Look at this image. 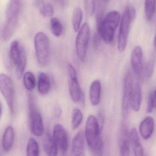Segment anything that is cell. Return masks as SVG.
Here are the masks:
<instances>
[{
    "mask_svg": "<svg viewBox=\"0 0 156 156\" xmlns=\"http://www.w3.org/2000/svg\"><path fill=\"white\" fill-rule=\"evenodd\" d=\"M120 19L121 15L118 11H111L97 24V33L105 43L110 44L112 42Z\"/></svg>",
    "mask_w": 156,
    "mask_h": 156,
    "instance_id": "obj_1",
    "label": "cell"
},
{
    "mask_svg": "<svg viewBox=\"0 0 156 156\" xmlns=\"http://www.w3.org/2000/svg\"><path fill=\"white\" fill-rule=\"evenodd\" d=\"M101 130L97 119L94 115H90L85 126V138L90 149L98 154L102 150V141L100 136Z\"/></svg>",
    "mask_w": 156,
    "mask_h": 156,
    "instance_id": "obj_2",
    "label": "cell"
},
{
    "mask_svg": "<svg viewBox=\"0 0 156 156\" xmlns=\"http://www.w3.org/2000/svg\"><path fill=\"white\" fill-rule=\"evenodd\" d=\"M135 16V10L134 8L131 6H127L123 13L120 22L117 44V48L120 53L123 52L126 49L131 23Z\"/></svg>",
    "mask_w": 156,
    "mask_h": 156,
    "instance_id": "obj_3",
    "label": "cell"
},
{
    "mask_svg": "<svg viewBox=\"0 0 156 156\" xmlns=\"http://www.w3.org/2000/svg\"><path fill=\"white\" fill-rule=\"evenodd\" d=\"M10 59L16 68V75L20 79L24 72L27 58L25 50L17 40L13 41L10 48Z\"/></svg>",
    "mask_w": 156,
    "mask_h": 156,
    "instance_id": "obj_4",
    "label": "cell"
},
{
    "mask_svg": "<svg viewBox=\"0 0 156 156\" xmlns=\"http://www.w3.org/2000/svg\"><path fill=\"white\" fill-rule=\"evenodd\" d=\"M28 101L31 131L36 136H41L44 133V122L41 114L37 109L35 98L33 94L28 95Z\"/></svg>",
    "mask_w": 156,
    "mask_h": 156,
    "instance_id": "obj_5",
    "label": "cell"
},
{
    "mask_svg": "<svg viewBox=\"0 0 156 156\" xmlns=\"http://www.w3.org/2000/svg\"><path fill=\"white\" fill-rule=\"evenodd\" d=\"M34 46L37 59L39 65H47L50 54V42L48 36L43 32L37 33L35 37Z\"/></svg>",
    "mask_w": 156,
    "mask_h": 156,
    "instance_id": "obj_6",
    "label": "cell"
},
{
    "mask_svg": "<svg viewBox=\"0 0 156 156\" xmlns=\"http://www.w3.org/2000/svg\"><path fill=\"white\" fill-rule=\"evenodd\" d=\"M90 33L89 24L87 23H84L79 30L76 39L77 54L79 59L82 62H84L86 59Z\"/></svg>",
    "mask_w": 156,
    "mask_h": 156,
    "instance_id": "obj_7",
    "label": "cell"
},
{
    "mask_svg": "<svg viewBox=\"0 0 156 156\" xmlns=\"http://www.w3.org/2000/svg\"><path fill=\"white\" fill-rule=\"evenodd\" d=\"M0 91L6 101L12 113L14 111V88L11 78L5 74H0Z\"/></svg>",
    "mask_w": 156,
    "mask_h": 156,
    "instance_id": "obj_8",
    "label": "cell"
},
{
    "mask_svg": "<svg viewBox=\"0 0 156 156\" xmlns=\"http://www.w3.org/2000/svg\"><path fill=\"white\" fill-rule=\"evenodd\" d=\"M133 75L131 71H128L126 75L124 83L123 95L122 102V113L123 116L127 117L130 107V100L133 83Z\"/></svg>",
    "mask_w": 156,
    "mask_h": 156,
    "instance_id": "obj_9",
    "label": "cell"
},
{
    "mask_svg": "<svg viewBox=\"0 0 156 156\" xmlns=\"http://www.w3.org/2000/svg\"><path fill=\"white\" fill-rule=\"evenodd\" d=\"M53 137L63 156H66L68 149V138L65 128L61 124H56L53 130Z\"/></svg>",
    "mask_w": 156,
    "mask_h": 156,
    "instance_id": "obj_10",
    "label": "cell"
},
{
    "mask_svg": "<svg viewBox=\"0 0 156 156\" xmlns=\"http://www.w3.org/2000/svg\"><path fill=\"white\" fill-rule=\"evenodd\" d=\"M131 63L132 69L136 78L139 79L144 72L143 50L141 47L136 46L132 51L131 56Z\"/></svg>",
    "mask_w": 156,
    "mask_h": 156,
    "instance_id": "obj_11",
    "label": "cell"
},
{
    "mask_svg": "<svg viewBox=\"0 0 156 156\" xmlns=\"http://www.w3.org/2000/svg\"><path fill=\"white\" fill-rule=\"evenodd\" d=\"M142 91L141 84L137 78L134 80L130 100V107L135 112H138L141 108Z\"/></svg>",
    "mask_w": 156,
    "mask_h": 156,
    "instance_id": "obj_12",
    "label": "cell"
},
{
    "mask_svg": "<svg viewBox=\"0 0 156 156\" xmlns=\"http://www.w3.org/2000/svg\"><path fill=\"white\" fill-rule=\"evenodd\" d=\"M130 141L127 128L123 126L120 130L119 147L120 156H130Z\"/></svg>",
    "mask_w": 156,
    "mask_h": 156,
    "instance_id": "obj_13",
    "label": "cell"
},
{
    "mask_svg": "<svg viewBox=\"0 0 156 156\" xmlns=\"http://www.w3.org/2000/svg\"><path fill=\"white\" fill-rule=\"evenodd\" d=\"M44 148L47 156H57L58 147L53 136L48 131L46 132L44 138Z\"/></svg>",
    "mask_w": 156,
    "mask_h": 156,
    "instance_id": "obj_14",
    "label": "cell"
},
{
    "mask_svg": "<svg viewBox=\"0 0 156 156\" xmlns=\"http://www.w3.org/2000/svg\"><path fill=\"white\" fill-rule=\"evenodd\" d=\"M154 128V120L151 116L146 117L141 123L139 131L143 138L149 139L152 136Z\"/></svg>",
    "mask_w": 156,
    "mask_h": 156,
    "instance_id": "obj_15",
    "label": "cell"
},
{
    "mask_svg": "<svg viewBox=\"0 0 156 156\" xmlns=\"http://www.w3.org/2000/svg\"><path fill=\"white\" fill-rule=\"evenodd\" d=\"M84 137L83 132H78L73 138L71 147L72 156H81L84 149Z\"/></svg>",
    "mask_w": 156,
    "mask_h": 156,
    "instance_id": "obj_16",
    "label": "cell"
},
{
    "mask_svg": "<svg viewBox=\"0 0 156 156\" xmlns=\"http://www.w3.org/2000/svg\"><path fill=\"white\" fill-rule=\"evenodd\" d=\"M69 90L70 96L75 102L82 100L83 93L78 80V76L69 77Z\"/></svg>",
    "mask_w": 156,
    "mask_h": 156,
    "instance_id": "obj_17",
    "label": "cell"
},
{
    "mask_svg": "<svg viewBox=\"0 0 156 156\" xmlns=\"http://www.w3.org/2000/svg\"><path fill=\"white\" fill-rule=\"evenodd\" d=\"M89 95L92 105L96 106L99 104L101 96V83L100 80H96L92 82L90 87Z\"/></svg>",
    "mask_w": 156,
    "mask_h": 156,
    "instance_id": "obj_18",
    "label": "cell"
},
{
    "mask_svg": "<svg viewBox=\"0 0 156 156\" xmlns=\"http://www.w3.org/2000/svg\"><path fill=\"white\" fill-rule=\"evenodd\" d=\"M21 8V0H11L6 9V20L18 19Z\"/></svg>",
    "mask_w": 156,
    "mask_h": 156,
    "instance_id": "obj_19",
    "label": "cell"
},
{
    "mask_svg": "<svg viewBox=\"0 0 156 156\" xmlns=\"http://www.w3.org/2000/svg\"><path fill=\"white\" fill-rule=\"evenodd\" d=\"M14 139L13 128L12 126H8L5 131L2 140V146L4 151L7 152L11 150L13 145Z\"/></svg>",
    "mask_w": 156,
    "mask_h": 156,
    "instance_id": "obj_20",
    "label": "cell"
},
{
    "mask_svg": "<svg viewBox=\"0 0 156 156\" xmlns=\"http://www.w3.org/2000/svg\"><path fill=\"white\" fill-rule=\"evenodd\" d=\"M18 19L6 20L1 31V37L4 40H7L12 37L17 26Z\"/></svg>",
    "mask_w": 156,
    "mask_h": 156,
    "instance_id": "obj_21",
    "label": "cell"
},
{
    "mask_svg": "<svg viewBox=\"0 0 156 156\" xmlns=\"http://www.w3.org/2000/svg\"><path fill=\"white\" fill-rule=\"evenodd\" d=\"M38 87L39 93L45 95L49 92L51 88V83L48 76L44 72H40L38 75Z\"/></svg>",
    "mask_w": 156,
    "mask_h": 156,
    "instance_id": "obj_22",
    "label": "cell"
},
{
    "mask_svg": "<svg viewBox=\"0 0 156 156\" xmlns=\"http://www.w3.org/2000/svg\"><path fill=\"white\" fill-rule=\"evenodd\" d=\"M35 4L44 17H51L54 14V7L48 0H36Z\"/></svg>",
    "mask_w": 156,
    "mask_h": 156,
    "instance_id": "obj_23",
    "label": "cell"
},
{
    "mask_svg": "<svg viewBox=\"0 0 156 156\" xmlns=\"http://www.w3.org/2000/svg\"><path fill=\"white\" fill-rule=\"evenodd\" d=\"M82 18V10L80 6H77L73 11L72 16V25L75 32H77L80 29Z\"/></svg>",
    "mask_w": 156,
    "mask_h": 156,
    "instance_id": "obj_24",
    "label": "cell"
},
{
    "mask_svg": "<svg viewBox=\"0 0 156 156\" xmlns=\"http://www.w3.org/2000/svg\"><path fill=\"white\" fill-rule=\"evenodd\" d=\"M156 0H145L144 9L146 18L148 22L152 21L156 11Z\"/></svg>",
    "mask_w": 156,
    "mask_h": 156,
    "instance_id": "obj_25",
    "label": "cell"
},
{
    "mask_svg": "<svg viewBox=\"0 0 156 156\" xmlns=\"http://www.w3.org/2000/svg\"><path fill=\"white\" fill-rule=\"evenodd\" d=\"M50 26L51 32L55 36H60L63 34V25L57 17H53L50 19Z\"/></svg>",
    "mask_w": 156,
    "mask_h": 156,
    "instance_id": "obj_26",
    "label": "cell"
},
{
    "mask_svg": "<svg viewBox=\"0 0 156 156\" xmlns=\"http://www.w3.org/2000/svg\"><path fill=\"white\" fill-rule=\"evenodd\" d=\"M23 83L26 89L28 91H32L36 85V79L34 75L31 72H27L23 76Z\"/></svg>",
    "mask_w": 156,
    "mask_h": 156,
    "instance_id": "obj_27",
    "label": "cell"
},
{
    "mask_svg": "<svg viewBox=\"0 0 156 156\" xmlns=\"http://www.w3.org/2000/svg\"><path fill=\"white\" fill-rule=\"evenodd\" d=\"M27 156H39V149L38 144L34 138H30L27 148Z\"/></svg>",
    "mask_w": 156,
    "mask_h": 156,
    "instance_id": "obj_28",
    "label": "cell"
},
{
    "mask_svg": "<svg viewBox=\"0 0 156 156\" xmlns=\"http://www.w3.org/2000/svg\"><path fill=\"white\" fill-rule=\"evenodd\" d=\"M83 120L82 113L78 108H74L72 111L71 126L73 130H76L80 126Z\"/></svg>",
    "mask_w": 156,
    "mask_h": 156,
    "instance_id": "obj_29",
    "label": "cell"
},
{
    "mask_svg": "<svg viewBox=\"0 0 156 156\" xmlns=\"http://www.w3.org/2000/svg\"><path fill=\"white\" fill-rule=\"evenodd\" d=\"M104 0H98L96 7V22L97 24L101 23L104 17L105 4Z\"/></svg>",
    "mask_w": 156,
    "mask_h": 156,
    "instance_id": "obj_30",
    "label": "cell"
},
{
    "mask_svg": "<svg viewBox=\"0 0 156 156\" xmlns=\"http://www.w3.org/2000/svg\"><path fill=\"white\" fill-rule=\"evenodd\" d=\"M96 0H85L84 7L87 14L92 16L95 12L96 8Z\"/></svg>",
    "mask_w": 156,
    "mask_h": 156,
    "instance_id": "obj_31",
    "label": "cell"
},
{
    "mask_svg": "<svg viewBox=\"0 0 156 156\" xmlns=\"http://www.w3.org/2000/svg\"><path fill=\"white\" fill-rule=\"evenodd\" d=\"M156 108V90L153 91L150 94L148 99L147 112L151 113Z\"/></svg>",
    "mask_w": 156,
    "mask_h": 156,
    "instance_id": "obj_32",
    "label": "cell"
},
{
    "mask_svg": "<svg viewBox=\"0 0 156 156\" xmlns=\"http://www.w3.org/2000/svg\"><path fill=\"white\" fill-rule=\"evenodd\" d=\"M131 144L133 147L134 156H144V148L140 143V141L131 143Z\"/></svg>",
    "mask_w": 156,
    "mask_h": 156,
    "instance_id": "obj_33",
    "label": "cell"
},
{
    "mask_svg": "<svg viewBox=\"0 0 156 156\" xmlns=\"http://www.w3.org/2000/svg\"><path fill=\"white\" fill-rule=\"evenodd\" d=\"M154 63L152 60L148 61L144 67V73L147 77L150 78L153 75L154 72Z\"/></svg>",
    "mask_w": 156,
    "mask_h": 156,
    "instance_id": "obj_34",
    "label": "cell"
},
{
    "mask_svg": "<svg viewBox=\"0 0 156 156\" xmlns=\"http://www.w3.org/2000/svg\"><path fill=\"white\" fill-rule=\"evenodd\" d=\"M101 37L98 33L94 34L93 37V46L95 49H97L100 45L101 42Z\"/></svg>",
    "mask_w": 156,
    "mask_h": 156,
    "instance_id": "obj_35",
    "label": "cell"
},
{
    "mask_svg": "<svg viewBox=\"0 0 156 156\" xmlns=\"http://www.w3.org/2000/svg\"><path fill=\"white\" fill-rule=\"evenodd\" d=\"M54 2L61 6H64L66 4V0H54Z\"/></svg>",
    "mask_w": 156,
    "mask_h": 156,
    "instance_id": "obj_36",
    "label": "cell"
},
{
    "mask_svg": "<svg viewBox=\"0 0 156 156\" xmlns=\"http://www.w3.org/2000/svg\"><path fill=\"white\" fill-rule=\"evenodd\" d=\"M55 115H56L57 117H59L61 115V113H62V112H61V109L59 108H56V110L55 111Z\"/></svg>",
    "mask_w": 156,
    "mask_h": 156,
    "instance_id": "obj_37",
    "label": "cell"
},
{
    "mask_svg": "<svg viewBox=\"0 0 156 156\" xmlns=\"http://www.w3.org/2000/svg\"><path fill=\"white\" fill-rule=\"evenodd\" d=\"M2 105L0 103V119H1V116H2Z\"/></svg>",
    "mask_w": 156,
    "mask_h": 156,
    "instance_id": "obj_38",
    "label": "cell"
},
{
    "mask_svg": "<svg viewBox=\"0 0 156 156\" xmlns=\"http://www.w3.org/2000/svg\"><path fill=\"white\" fill-rule=\"evenodd\" d=\"M154 45L156 48V34L154 38Z\"/></svg>",
    "mask_w": 156,
    "mask_h": 156,
    "instance_id": "obj_39",
    "label": "cell"
},
{
    "mask_svg": "<svg viewBox=\"0 0 156 156\" xmlns=\"http://www.w3.org/2000/svg\"><path fill=\"white\" fill-rule=\"evenodd\" d=\"M105 2H108L110 1V0H104Z\"/></svg>",
    "mask_w": 156,
    "mask_h": 156,
    "instance_id": "obj_40",
    "label": "cell"
}]
</instances>
